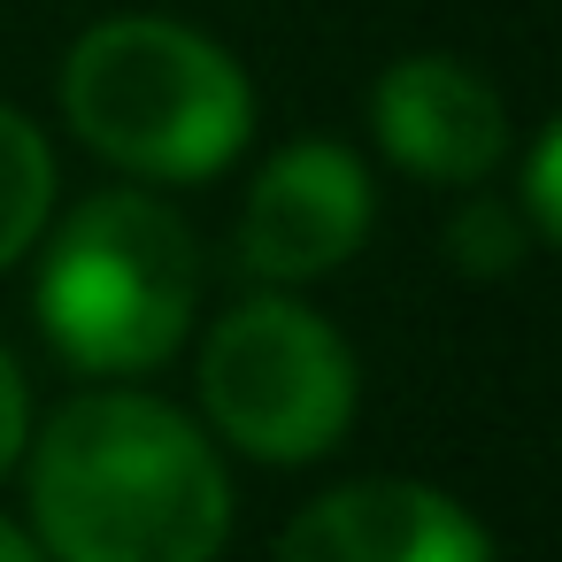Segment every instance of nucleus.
Segmentation results:
<instances>
[{"label":"nucleus","instance_id":"obj_7","mask_svg":"<svg viewBox=\"0 0 562 562\" xmlns=\"http://www.w3.org/2000/svg\"><path fill=\"white\" fill-rule=\"evenodd\" d=\"M270 562H493L485 524L416 477H355L308 501Z\"/></svg>","mask_w":562,"mask_h":562},{"label":"nucleus","instance_id":"obj_9","mask_svg":"<svg viewBox=\"0 0 562 562\" xmlns=\"http://www.w3.org/2000/svg\"><path fill=\"white\" fill-rule=\"evenodd\" d=\"M539 232L524 224L516 201H493V193H470L454 216H447V255L462 278H516L531 262Z\"/></svg>","mask_w":562,"mask_h":562},{"label":"nucleus","instance_id":"obj_5","mask_svg":"<svg viewBox=\"0 0 562 562\" xmlns=\"http://www.w3.org/2000/svg\"><path fill=\"white\" fill-rule=\"evenodd\" d=\"M370 224H378V193L362 155L339 139H293L247 186L239 262L262 285H316L362 255Z\"/></svg>","mask_w":562,"mask_h":562},{"label":"nucleus","instance_id":"obj_10","mask_svg":"<svg viewBox=\"0 0 562 562\" xmlns=\"http://www.w3.org/2000/svg\"><path fill=\"white\" fill-rule=\"evenodd\" d=\"M554 155H562V132L547 124V132L531 139V162H524V193H516V209H524V224H531L539 239H562V193H554Z\"/></svg>","mask_w":562,"mask_h":562},{"label":"nucleus","instance_id":"obj_3","mask_svg":"<svg viewBox=\"0 0 562 562\" xmlns=\"http://www.w3.org/2000/svg\"><path fill=\"white\" fill-rule=\"evenodd\" d=\"M40 331L86 378L162 370L201 308V239L155 193H93L40 232Z\"/></svg>","mask_w":562,"mask_h":562},{"label":"nucleus","instance_id":"obj_4","mask_svg":"<svg viewBox=\"0 0 562 562\" xmlns=\"http://www.w3.org/2000/svg\"><path fill=\"white\" fill-rule=\"evenodd\" d=\"M355 347L293 293H255L224 308L201 339V408L216 439L247 462H324L355 431Z\"/></svg>","mask_w":562,"mask_h":562},{"label":"nucleus","instance_id":"obj_8","mask_svg":"<svg viewBox=\"0 0 562 562\" xmlns=\"http://www.w3.org/2000/svg\"><path fill=\"white\" fill-rule=\"evenodd\" d=\"M47 224H55V147L40 139L32 116L0 101V270L24 262Z\"/></svg>","mask_w":562,"mask_h":562},{"label":"nucleus","instance_id":"obj_12","mask_svg":"<svg viewBox=\"0 0 562 562\" xmlns=\"http://www.w3.org/2000/svg\"><path fill=\"white\" fill-rule=\"evenodd\" d=\"M0 562H47V554H40V539H32V531H16L9 516H0Z\"/></svg>","mask_w":562,"mask_h":562},{"label":"nucleus","instance_id":"obj_2","mask_svg":"<svg viewBox=\"0 0 562 562\" xmlns=\"http://www.w3.org/2000/svg\"><path fill=\"white\" fill-rule=\"evenodd\" d=\"M63 116L101 162L147 186H201L247 155L255 86L178 16H101L63 55Z\"/></svg>","mask_w":562,"mask_h":562},{"label":"nucleus","instance_id":"obj_11","mask_svg":"<svg viewBox=\"0 0 562 562\" xmlns=\"http://www.w3.org/2000/svg\"><path fill=\"white\" fill-rule=\"evenodd\" d=\"M24 447H32V385H24L16 355L0 347V477L24 462Z\"/></svg>","mask_w":562,"mask_h":562},{"label":"nucleus","instance_id":"obj_1","mask_svg":"<svg viewBox=\"0 0 562 562\" xmlns=\"http://www.w3.org/2000/svg\"><path fill=\"white\" fill-rule=\"evenodd\" d=\"M24 454L47 562H216L232 539L216 439L139 385L63 401Z\"/></svg>","mask_w":562,"mask_h":562},{"label":"nucleus","instance_id":"obj_6","mask_svg":"<svg viewBox=\"0 0 562 562\" xmlns=\"http://www.w3.org/2000/svg\"><path fill=\"white\" fill-rule=\"evenodd\" d=\"M370 132H378V155L424 186H477L516 147L508 101L493 93L485 70L454 55H401L370 86Z\"/></svg>","mask_w":562,"mask_h":562}]
</instances>
